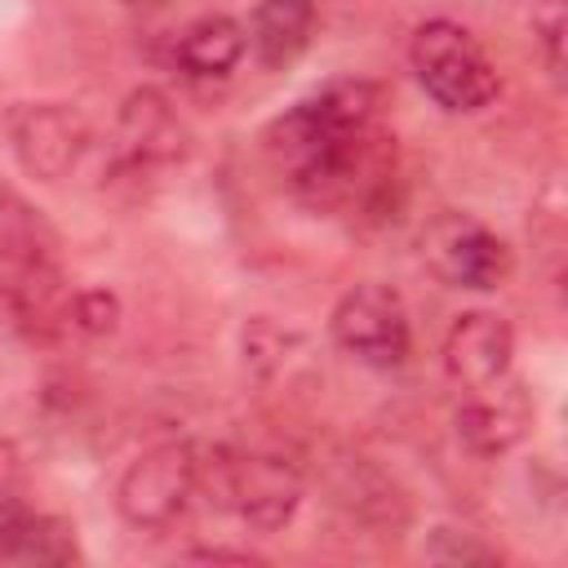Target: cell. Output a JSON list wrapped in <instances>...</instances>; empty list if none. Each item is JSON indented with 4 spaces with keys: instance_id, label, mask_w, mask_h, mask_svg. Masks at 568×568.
Returning a JSON list of instances; mask_svg holds the SVG:
<instances>
[{
    "instance_id": "277c9868",
    "label": "cell",
    "mask_w": 568,
    "mask_h": 568,
    "mask_svg": "<svg viewBox=\"0 0 568 568\" xmlns=\"http://www.w3.org/2000/svg\"><path fill=\"white\" fill-rule=\"evenodd\" d=\"M200 488L231 506L253 532H280L302 510L306 479L284 453H226L213 448V462L200 453Z\"/></svg>"
},
{
    "instance_id": "5bb4252c",
    "label": "cell",
    "mask_w": 568,
    "mask_h": 568,
    "mask_svg": "<svg viewBox=\"0 0 568 568\" xmlns=\"http://www.w3.org/2000/svg\"><path fill=\"white\" fill-rule=\"evenodd\" d=\"M248 53V36L244 22H235L231 13H200L195 22L182 27L178 44H173V62L191 75V80H226Z\"/></svg>"
},
{
    "instance_id": "3957f363",
    "label": "cell",
    "mask_w": 568,
    "mask_h": 568,
    "mask_svg": "<svg viewBox=\"0 0 568 568\" xmlns=\"http://www.w3.org/2000/svg\"><path fill=\"white\" fill-rule=\"evenodd\" d=\"M408 67L422 93L448 115H475L497 98V67L453 18H426L408 40Z\"/></svg>"
},
{
    "instance_id": "5b68a950",
    "label": "cell",
    "mask_w": 568,
    "mask_h": 568,
    "mask_svg": "<svg viewBox=\"0 0 568 568\" xmlns=\"http://www.w3.org/2000/svg\"><path fill=\"white\" fill-rule=\"evenodd\" d=\"M417 257L439 284L470 293L501 288L515 266L510 244L466 209H439L417 235Z\"/></svg>"
},
{
    "instance_id": "7a4b0ae2",
    "label": "cell",
    "mask_w": 568,
    "mask_h": 568,
    "mask_svg": "<svg viewBox=\"0 0 568 568\" xmlns=\"http://www.w3.org/2000/svg\"><path fill=\"white\" fill-rule=\"evenodd\" d=\"M18 164L49 186H106L124 169L115 142L71 102H18L4 115Z\"/></svg>"
},
{
    "instance_id": "52a82bcc",
    "label": "cell",
    "mask_w": 568,
    "mask_h": 568,
    "mask_svg": "<svg viewBox=\"0 0 568 568\" xmlns=\"http://www.w3.org/2000/svg\"><path fill=\"white\" fill-rule=\"evenodd\" d=\"M328 337L333 346L377 373H390L408 359L413 351V328H408V311L404 297L390 284L364 280L355 288H346L328 315Z\"/></svg>"
},
{
    "instance_id": "30bf717a",
    "label": "cell",
    "mask_w": 568,
    "mask_h": 568,
    "mask_svg": "<svg viewBox=\"0 0 568 568\" xmlns=\"http://www.w3.org/2000/svg\"><path fill=\"white\" fill-rule=\"evenodd\" d=\"M515 359V328L497 311H462L444 337V373L457 390L475 395L506 382Z\"/></svg>"
},
{
    "instance_id": "9c48e42d",
    "label": "cell",
    "mask_w": 568,
    "mask_h": 568,
    "mask_svg": "<svg viewBox=\"0 0 568 568\" xmlns=\"http://www.w3.org/2000/svg\"><path fill=\"white\" fill-rule=\"evenodd\" d=\"M111 142H115L124 169H164V164L186 160L191 129L160 89L142 84L120 102Z\"/></svg>"
},
{
    "instance_id": "ac0fdd59",
    "label": "cell",
    "mask_w": 568,
    "mask_h": 568,
    "mask_svg": "<svg viewBox=\"0 0 568 568\" xmlns=\"http://www.w3.org/2000/svg\"><path fill=\"white\" fill-rule=\"evenodd\" d=\"M293 346V333H284V328H275L271 320H248V328H244V364H253L262 377L280 364V351H288Z\"/></svg>"
},
{
    "instance_id": "8fae6325",
    "label": "cell",
    "mask_w": 568,
    "mask_h": 568,
    "mask_svg": "<svg viewBox=\"0 0 568 568\" xmlns=\"http://www.w3.org/2000/svg\"><path fill=\"white\" fill-rule=\"evenodd\" d=\"M0 559L13 564H71L80 559L75 528L58 515L36 510L27 497L0 488Z\"/></svg>"
},
{
    "instance_id": "6da1fadb",
    "label": "cell",
    "mask_w": 568,
    "mask_h": 568,
    "mask_svg": "<svg viewBox=\"0 0 568 568\" xmlns=\"http://www.w3.org/2000/svg\"><path fill=\"white\" fill-rule=\"evenodd\" d=\"M262 151L311 209H373L395 182V138L373 80H328L262 129Z\"/></svg>"
},
{
    "instance_id": "9a60e30c",
    "label": "cell",
    "mask_w": 568,
    "mask_h": 568,
    "mask_svg": "<svg viewBox=\"0 0 568 568\" xmlns=\"http://www.w3.org/2000/svg\"><path fill=\"white\" fill-rule=\"evenodd\" d=\"M0 253H58L49 217L0 178Z\"/></svg>"
},
{
    "instance_id": "e0dca14e",
    "label": "cell",
    "mask_w": 568,
    "mask_h": 568,
    "mask_svg": "<svg viewBox=\"0 0 568 568\" xmlns=\"http://www.w3.org/2000/svg\"><path fill=\"white\" fill-rule=\"evenodd\" d=\"M426 559H435V564H497V550L470 528L439 524L426 541Z\"/></svg>"
},
{
    "instance_id": "8992f818",
    "label": "cell",
    "mask_w": 568,
    "mask_h": 568,
    "mask_svg": "<svg viewBox=\"0 0 568 568\" xmlns=\"http://www.w3.org/2000/svg\"><path fill=\"white\" fill-rule=\"evenodd\" d=\"M200 493V448L191 439H164L129 462L115 484V510L129 528L155 532L182 519Z\"/></svg>"
},
{
    "instance_id": "ba28073f",
    "label": "cell",
    "mask_w": 568,
    "mask_h": 568,
    "mask_svg": "<svg viewBox=\"0 0 568 568\" xmlns=\"http://www.w3.org/2000/svg\"><path fill=\"white\" fill-rule=\"evenodd\" d=\"M75 288L67 284L58 253H0V315L27 342L53 346L71 328Z\"/></svg>"
},
{
    "instance_id": "2e32d148",
    "label": "cell",
    "mask_w": 568,
    "mask_h": 568,
    "mask_svg": "<svg viewBox=\"0 0 568 568\" xmlns=\"http://www.w3.org/2000/svg\"><path fill=\"white\" fill-rule=\"evenodd\" d=\"M120 297L111 288H75V302H71V328L80 337H106L120 328Z\"/></svg>"
},
{
    "instance_id": "ffe728a7",
    "label": "cell",
    "mask_w": 568,
    "mask_h": 568,
    "mask_svg": "<svg viewBox=\"0 0 568 568\" xmlns=\"http://www.w3.org/2000/svg\"><path fill=\"white\" fill-rule=\"evenodd\" d=\"M182 559H195V564H262V555H253V550H231V546H195V550H186Z\"/></svg>"
},
{
    "instance_id": "7c38bea8",
    "label": "cell",
    "mask_w": 568,
    "mask_h": 568,
    "mask_svg": "<svg viewBox=\"0 0 568 568\" xmlns=\"http://www.w3.org/2000/svg\"><path fill=\"white\" fill-rule=\"evenodd\" d=\"M506 382H497V386H488V390H475L462 408H457V439L470 448V453H479V457H501V453H510L519 439H524V430H528V417H532V408H528V399L519 395V386H510V390H501Z\"/></svg>"
},
{
    "instance_id": "4fadbf2b",
    "label": "cell",
    "mask_w": 568,
    "mask_h": 568,
    "mask_svg": "<svg viewBox=\"0 0 568 568\" xmlns=\"http://www.w3.org/2000/svg\"><path fill=\"white\" fill-rule=\"evenodd\" d=\"M248 49L266 71L297 62L315 36V0H257L248 13Z\"/></svg>"
},
{
    "instance_id": "d6986e66",
    "label": "cell",
    "mask_w": 568,
    "mask_h": 568,
    "mask_svg": "<svg viewBox=\"0 0 568 568\" xmlns=\"http://www.w3.org/2000/svg\"><path fill=\"white\" fill-rule=\"evenodd\" d=\"M532 31L541 36L546 62H550V71L559 75V67H564V53H559V44H564V4H559V0H546L541 13H532Z\"/></svg>"
}]
</instances>
